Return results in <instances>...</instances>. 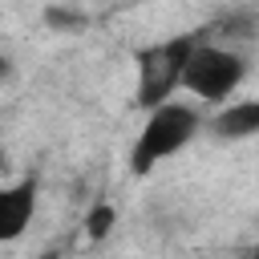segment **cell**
Segmentation results:
<instances>
[{
    "label": "cell",
    "instance_id": "1",
    "mask_svg": "<svg viewBox=\"0 0 259 259\" xmlns=\"http://www.w3.org/2000/svg\"><path fill=\"white\" fill-rule=\"evenodd\" d=\"M194 130H198L194 109H186V105H170V101L158 105V109L150 113V121H146L138 146H134V170H138V174H150L162 158H170L174 150H182V146L190 142Z\"/></svg>",
    "mask_w": 259,
    "mask_h": 259
},
{
    "label": "cell",
    "instance_id": "2",
    "mask_svg": "<svg viewBox=\"0 0 259 259\" xmlns=\"http://www.w3.org/2000/svg\"><path fill=\"white\" fill-rule=\"evenodd\" d=\"M190 53H194V40L190 36H178V40H166V45L146 49L138 57V73H142V81H138V105H150V109L166 105L170 89L182 85V73H186Z\"/></svg>",
    "mask_w": 259,
    "mask_h": 259
},
{
    "label": "cell",
    "instance_id": "3",
    "mask_svg": "<svg viewBox=\"0 0 259 259\" xmlns=\"http://www.w3.org/2000/svg\"><path fill=\"white\" fill-rule=\"evenodd\" d=\"M243 81V61L227 49H194L182 73V85L206 101H223Z\"/></svg>",
    "mask_w": 259,
    "mask_h": 259
},
{
    "label": "cell",
    "instance_id": "4",
    "mask_svg": "<svg viewBox=\"0 0 259 259\" xmlns=\"http://www.w3.org/2000/svg\"><path fill=\"white\" fill-rule=\"evenodd\" d=\"M32 198H36V182H32V178H24V182H16L12 190L0 194V239H16V235L28 227V219H32Z\"/></svg>",
    "mask_w": 259,
    "mask_h": 259
},
{
    "label": "cell",
    "instance_id": "5",
    "mask_svg": "<svg viewBox=\"0 0 259 259\" xmlns=\"http://www.w3.org/2000/svg\"><path fill=\"white\" fill-rule=\"evenodd\" d=\"M214 134L219 138H251V134H259V101H239V105L223 109L214 117Z\"/></svg>",
    "mask_w": 259,
    "mask_h": 259
},
{
    "label": "cell",
    "instance_id": "6",
    "mask_svg": "<svg viewBox=\"0 0 259 259\" xmlns=\"http://www.w3.org/2000/svg\"><path fill=\"white\" fill-rule=\"evenodd\" d=\"M109 227H113V206H105V202H101V206H93V210H89V219H85V231H89L93 239H105V235H109Z\"/></svg>",
    "mask_w": 259,
    "mask_h": 259
},
{
    "label": "cell",
    "instance_id": "7",
    "mask_svg": "<svg viewBox=\"0 0 259 259\" xmlns=\"http://www.w3.org/2000/svg\"><path fill=\"white\" fill-rule=\"evenodd\" d=\"M49 24H81L77 12H61V8H49Z\"/></svg>",
    "mask_w": 259,
    "mask_h": 259
},
{
    "label": "cell",
    "instance_id": "8",
    "mask_svg": "<svg viewBox=\"0 0 259 259\" xmlns=\"http://www.w3.org/2000/svg\"><path fill=\"white\" fill-rule=\"evenodd\" d=\"M45 259H57V255H53V251H49V255H45Z\"/></svg>",
    "mask_w": 259,
    "mask_h": 259
},
{
    "label": "cell",
    "instance_id": "9",
    "mask_svg": "<svg viewBox=\"0 0 259 259\" xmlns=\"http://www.w3.org/2000/svg\"><path fill=\"white\" fill-rule=\"evenodd\" d=\"M255 259H259V251H255Z\"/></svg>",
    "mask_w": 259,
    "mask_h": 259
}]
</instances>
